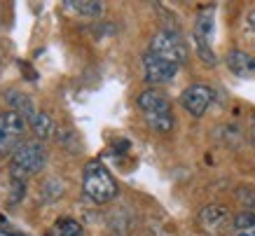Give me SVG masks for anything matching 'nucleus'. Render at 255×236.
I'll return each mask as SVG.
<instances>
[{
  "instance_id": "nucleus-18",
  "label": "nucleus",
  "mask_w": 255,
  "mask_h": 236,
  "mask_svg": "<svg viewBox=\"0 0 255 236\" xmlns=\"http://www.w3.org/2000/svg\"><path fill=\"white\" fill-rule=\"evenodd\" d=\"M237 236H255V229H248V232H237Z\"/></svg>"
},
{
  "instance_id": "nucleus-2",
  "label": "nucleus",
  "mask_w": 255,
  "mask_h": 236,
  "mask_svg": "<svg viewBox=\"0 0 255 236\" xmlns=\"http://www.w3.org/2000/svg\"><path fill=\"white\" fill-rule=\"evenodd\" d=\"M82 192L94 204H108L117 197V183L103 161H87L82 173Z\"/></svg>"
},
{
  "instance_id": "nucleus-3",
  "label": "nucleus",
  "mask_w": 255,
  "mask_h": 236,
  "mask_svg": "<svg viewBox=\"0 0 255 236\" xmlns=\"http://www.w3.org/2000/svg\"><path fill=\"white\" fill-rule=\"evenodd\" d=\"M47 164V150L42 143H23L14 154H12V164H9V173L14 180H23L28 175L40 173Z\"/></svg>"
},
{
  "instance_id": "nucleus-17",
  "label": "nucleus",
  "mask_w": 255,
  "mask_h": 236,
  "mask_svg": "<svg viewBox=\"0 0 255 236\" xmlns=\"http://www.w3.org/2000/svg\"><path fill=\"white\" fill-rule=\"evenodd\" d=\"M0 236H26V234H14V232H7V229H0Z\"/></svg>"
},
{
  "instance_id": "nucleus-19",
  "label": "nucleus",
  "mask_w": 255,
  "mask_h": 236,
  "mask_svg": "<svg viewBox=\"0 0 255 236\" xmlns=\"http://www.w3.org/2000/svg\"><path fill=\"white\" fill-rule=\"evenodd\" d=\"M251 138H253V143H255V124L251 126Z\"/></svg>"
},
{
  "instance_id": "nucleus-4",
  "label": "nucleus",
  "mask_w": 255,
  "mask_h": 236,
  "mask_svg": "<svg viewBox=\"0 0 255 236\" xmlns=\"http://www.w3.org/2000/svg\"><path fill=\"white\" fill-rule=\"evenodd\" d=\"M213 33H216V14H213V9H204V12H199L197 21H194L192 38H194V49L199 54V59L204 63H209V66L218 63V56L213 52V47H211Z\"/></svg>"
},
{
  "instance_id": "nucleus-10",
  "label": "nucleus",
  "mask_w": 255,
  "mask_h": 236,
  "mask_svg": "<svg viewBox=\"0 0 255 236\" xmlns=\"http://www.w3.org/2000/svg\"><path fill=\"white\" fill-rule=\"evenodd\" d=\"M227 68L241 80H255V56L244 49H232L227 54Z\"/></svg>"
},
{
  "instance_id": "nucleus-13",
  "label": "nucleus",
  "mask_w": 255,
  "mask_h": 236,
  "mask_svg": "<svg viewBox=\"0 0 255 236\" xmlns=\"http://www.w3.org/2000/svg\"><path fill=\"white\" fill-rule=\"evenodd\" d=\"M31 129H33V133H35L38 138L47 140V138L54 133V122H52V117H49L47 113H38L31 119Z\"/></svg>"
},
{
  "instance_id": "nucleus-16",
  "label": "nucleus",
  "mask_w": 255,
  "mask_h": 236,
  "mask_svg": "<svg viewBox=\"0 0 255 236\" xmlns=\"http://www.w3.org/2000/svg\"><path fill=\"white\" fill-rule=\"evenodd\" d=\"M246 28H248V33L255 38V9L253 12H248V16H246Z\"/></svg>"
},
{
  "instance_id": "nucleus-14",
  "label": "nucleus",
  "mask_w": 255,
  "mask_h": 236,
  "mask_svg": "<svg viewBox=\"0 0 255 236\" xmlns=\"http://www.w3.org/2000/svg\"><path fill=\"white\" fill-rule=\"evenodd\" d=\"M66 9H75L82 16H99L103 14V2H94V0H78V2H66Z\"/></svg>"
},
{
  "instance_id": "nucleus-7",
  "label": "nucleus",
  "mask_w": 255,
  "mask_h": 236,
  "mask_svg": "<svg viewBox=\"0 0 255 236\" xmlns=\"http://www.w3.org/2000/svg\"><path fill=\"white\" fill-rule=\"evenodd\" d=\"M211 103H213V89L209 84H190L185 92L180 94V106L185 108L192 117H204L206 110L211 108Z\"/></svg>"
},
{
  "instance_id": "nucleus-12",
  "label": "nucleus",
  "mask_w": 255,
  "mask_h": 236,
  "mask_svg": "<svg viewBox=\"0 0 255 236\" xmlns=\"http://www.w3.org/2000/svg\"><path fill=\"white\" fill-rule=\"evenodd\" d=\"M52 236H85V229L73 218H59L52 227Z\"/></svg>"
},
{
  "instance_id": "nucleus-11",
  "label": "nucleus",
  "mask_w": 255,
  "mask_h": 236,
  "mask_svg": "<svg viewBox=\"0 0 255 236\" xmlns=\"http://www.w3.org/2000/svg\"><path fill=\"white\" fill-rule=\"evenodd\" d=\"M7 103L14 106V113H19L23 119H33V117L38 115L33 99L26 96V94H21V92H7Z\"/></svg>"
},
{
  "instance_id": "nucleus-15",
  "label": "nucleus",
  "mask_w": 255,
  "mask_h": 236,
  "mask_svg": "<svg viewBox=\"0 0 255 236\" xmlns=\"http://www.w3.org/2000/svg\"><path fill=\"white\" fill-rule=\"evenodd\" d=\"M234 229L237 232H248V229H255V213L253 211H244L232 220Z\"/></svg>"
},
{
  "instance_id": "nucleus-1",
  "label": "nucleus",
  "mask_w": 255,
  "mask_h": 236,
  "mask_svg": "<svg viewBox=\"0 0 255 236\" xmlns=\"http://www.w3.org/2000/svg\"><path fill=\"white\" fill-rule=\"evenodd\" d=\"M138 108L143 117H145L147 126L157 133H169L173 131V108H171V101L164 96L162 92L157 89H145V92L138 96Z\"/></svg>"
},
{
  "instance_id": "nucleus-8",
  "label": "nucleus",
  "mask_w": 255,
  "mask_h": 236,
  "mask_svg": "<svg viewBox=\"0 0 255 236\" xmlns=\"http://www.w3.org/2000/svg\"><path fill=\"white\" fill-rule=\"evenodd\" d=\"M143 75L147 84H166L178 75V66L147 52L143 56Z\"/></svg>"
},
{
  "instance_id": "nucleus-9",
  "label": "nucleus",
  "mask_w": 255,
  "mask_h": 236,
  "mask_svg": "<svg viewBox=\"0 0 255 236\" xmlns=\"http://www.w3.org/2000/svg\"><path fill=\"white\" fill-rule=\"evenodd\" d=\"M230 222V211L225 206H218V204H211L206 208H201L199 213V227L209 234H220Z\"/></svg>"
},
{
  "instance_id": "nucleus-6",
  "label": "nucleus",
  "mask_w": 255,
  "mask_h": 236,
  "mask_svg": "<svg viewBox=\"0 0 255 236\" xmlns=\"http://www.w3.org/2000/svg\"><path fill=\"white\" fill-rule=\"evenodd\" d=\"M26 131V119L14 110L0 113V154H14L21 147V136Z\"/></svg>"
},
{
  "instance_id": "nucleus-5",
  "label": "nucleus",
  "mask_w": 255,
  "mask_h": 236,
  "mask_svg": "<svg viewBox=\"0 0 255 236\" xmlns=\"http://www.w3.org/2000/svg\"><path fill=\"white\" fill-rule=\"evenodd\" d=\"M150 54L180 66L187 61V45L176 31H159L150 40Z\"/></svg>"
}]
</instances>
